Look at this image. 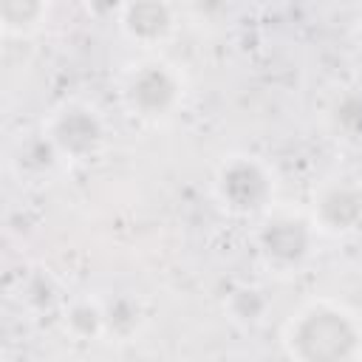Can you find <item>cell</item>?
Segmentation results:
<instances>
[{"instance_id":"1","label":"cell","mask_w":362,"mask_h":362,"mask_svg":"<svg viewBox=\"0 0 362 362\" xmlns=\"http://www.w3.org/2000/svg\"><path fill=\"white\" fill-rule=\"evenodd\" d=\"M280 342L291 362H362V314L337 297H311L286 317Z\"/></svg>"},{"instance_id":"2","label":"cell","mask_w":362,"mask_h":362,"mask_svg":"<svg viewBox=\"0 0 362 362\" xmlns=\"http://www.w3.org/2000/svg\"><path fill=\"white\" fill-rule=\"evenodd\" d=\"M116 90L119 105L130 119L164 124L175 119L187 102V76L175 62L147 54L119 71Z\"/></svg>"},{"instance_id":"3","label":"cell","mask_w":362,"mask_h":362,"mask_svg":"<svg viewBox=\"0 0 362 362\" xmlns=\"http://www.w3.org/2000/svg\"><path fill=\"white\" fill-rule=\"evenodd\" d=\"M320 232L308 215V206L277 201L266 209L252 229V249L257 260L280 277L300 274L317 255Z\"/></svg>"},{"instance_id":"4","label":"cell","mask_w":362,"mask_h":362,"mask_svg":"<svg viewBox=\"0 0 362 362\" xmlns=\"http://www.w3.org/2000/svg\"><path fill=\"white\" fill-rule=\"evenodd\" d=\"M212 198L221 212L257 221L277 204V173L255 153H229L212 173Z\"/></svg>"},{"instance_id":"5","label":"cell","mask_w":362,"mask_h":362,"mask_svg":"<svg viewBox=\"0 0 362 362\" xmlns=\"http://www.w3.org/2000/svg\"><path fill=\"white\" fill-rule=\"evenodd\" d=\"M40 133L65 164H88L99 158L107 144V122L102 110L79 96L57 102L45 113Z\"/></svg>"},{"instance_id":"6","label":"cell","mask_w":362,"mask_h":362,"mask_svg":"<svg viewBox=\"0 0 362 362\" xmlns=\"http://www.w3.org/2000/svg\"><path fill=\"white\" fill-rule=\"evenodd\" d=\"M308 215L320 235L348 238L362 229V178L348 173L325 175L314 184Z\"/></svg>"},{"instance_id":"7","label":"cell","mask_w":362,"mask_h":362,"mask_svg":"<svg viewBox=\"0 0 362 362\" xmlns=\"http://www.w3.org/2000/svg\"><path fill=\"white\" fill-rule=\"evenodd\" d=\"M175 28L178 17L167 3H127L119 8V31L144 51L164 45Z\"/></svg>"},{"instance_id":"8","label":"cell","mask_w":362,"mask_h":362,"mask_svg":"<svg viewBox=\"0 0 362 362\" xmlns=\"http://www.w3.org/2000/svg\"><path fill=\"white\" fill-rule=\"evenodd\" d=\"M62 325L76 339H99V337H105L107 334L105 303H99L93 297H74L71 303H65Z\"/></svg>"},{"instance_id":"9","label":"cell","mask_w":362,"mask_h":362,"mask_svg":"<svg viewBox=\"0 0 362 362\" xmlns=\"http://www.w3.org/2000/svg\"><path fill=\"white\" fill-rule=\"evenodd\" d=\"M48 14V6L42 3H6L0 8V25H3V34L11 37V34H28V31H37L42 25V17Z\"/></svg>"}]
</instances>
